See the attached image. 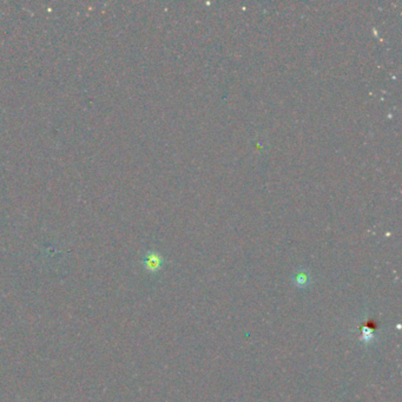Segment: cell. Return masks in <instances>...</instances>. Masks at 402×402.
<instances>
[{"label":"cell","instance_id":"6da1fadb","mask_svg":"<svg viewBox=\"0 0 402 402\" xmlns=\"http://www.w3.org/2000/svg\"><path fill=\"white\" fill-rule=\"evenodd\" d=\"M163 264V257L158 252L150 251L144 257V267L150 272H156Z\"/></svg>","mask_w":402,"mask_h":402},{"label":"cell","instance_id":"7a4b0ae2","mask_svg":"<svg viewBox=\"0 0 402 402\" xmlns=\"http://www.w3.org/2000/svg\"><path fill=\"white\" fill-rule=\"evenodd\" d=\"M296 282H297V284H300V285L306 284L307 282H308V275H307L306 273L300 272L296 276Z\"/></svg>","mask_w":402,"mask_h":402}]
</instances>
